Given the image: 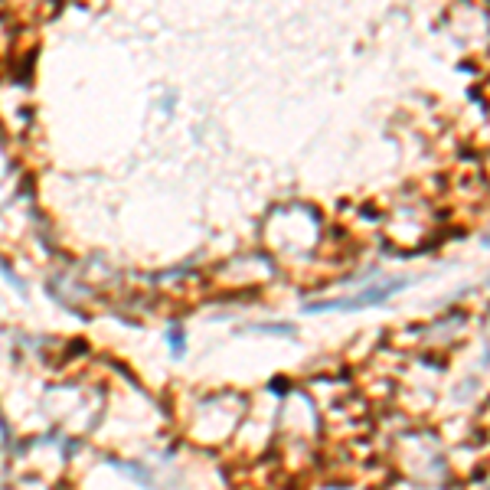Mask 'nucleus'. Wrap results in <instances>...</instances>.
Wrapping results in <instances>:
<instances>
[{"label":"nucleus","instance_id":"obj_2","mask_svg":"<svg viewBox=\"0 0 490 490\" xmlns=\"http://www.w3.org/2000/svg\"><path fill=\"white\" fill-rule=\"evenodd\" d=\"M484 245H490V236H487V239H484Z\"/></svg>","mask_w":490,"mask_h":490},{"label":"nucleus","instance_id":"obj_1","mask_svg":"<svg viewBox=\"0 0 490 490\" xmlns=\"http://www.w3.org/2000/svg\"><path fill=\"white\" fill-rule=\"evenodd\" d=\"M409 288V282H389L383 288H373V291L353 294V298H343V301H324V304H307V311H357V307H373V304L386 301L396 291Z\"/></svg>","mask_w":490,"mask_h":490}]
</instances>
